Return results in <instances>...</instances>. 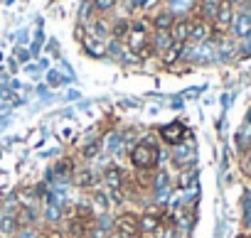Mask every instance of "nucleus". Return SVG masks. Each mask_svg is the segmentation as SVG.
Segmentation results:
<instances>
[{"label":"nucleus","mask_w":251,"mask_h":238,"mask_svg":"<svg viewBox=\"0 0 251 238\" xmlns=\"http://www.w3.org/2000/svg\"><path fill=\"white\" fill-rule=\"evenodd\" d=\"M158 160H160V150L151 140H143V143H138V145L131 148V162L141 172H151L158 165Z\"/></svg>","instance_id":"obj_1"},{"label":"nucleus","mask_w":251,"mask_h":238,"mask_svg":"<svg viewBox=\"0 0 251 238\" xmlns=\"http://www.w3.org/2000/svg\"><path fill=\"white\" fill-rule=\"evenodd\" d=\"M163 211L160 209H148L138 216V228H141V238H158L163 223H160Z\"/></svg>","instance_id":"obj_2"},{"label":"nucleus","mask_w":251,"mask_h":238,"mask_svg":"<svg viewBox=\"0 0 251 238\" xmlns=\"http://www.w3.org/2000/svg\"><path fill=\"white\" fill-rule=\"evenodd\" d=\"M116 231L121 233V238H141L138 214H133V211L118 214V216H116Z\"/></svg>","instance_id":"obj_3"},{"label":"nucleus","mask_w":251,"mask_h":238,"mask_svg":"<svg viewBox=\"0 0 251 238\" xmlns=\"http://www.w3.org/2000/svg\"><path fill=\"white\" fill-rule=\"evenodd\" d=\"M187 138H190V133H187L185 126L177 123V121H173V123H168V126L160 128V140L168 143V145H173V148H177V145L185 143Z\"/></svg>","instance_id":"obj_4"},{"label":"nucleus","mask_w":251,"mask_h":238,"mask_svg":"<svg viewBox=\"0 0 251 238\" xmlns=\"http://www.w3.org/2000/svg\"><path fill=\"white\" fill-rule=\"evenodd\" d=\"M103 182H106V187H108L111 192H121V189L126 187V172H123L118 165H111V167H106V172H103Z\"/></svg>","instance_id":"obj_5"},{"label":"nucleus","mask_w":251,"mask_h":238,"mask_svg":"<svg viewBox=\"0 0 251 238\" xmlns=\"http://www.w3.org/2000/svg\"><path fill=\"white\" fill-rule=\"evenodd\" d=\"M212 22H214V30H217V32H226V30L234 25V13H231V5H229V3H222V8L217 10V18H214Z\"/></svg>","instance_id":"obj_6"},{"label":"nucleus","mask_w":251,"mask_h":238,"mask_svg":"<svg viewBox=\"0 0 251 238\" xmlns=\"http://www.w3.org/2000/svg\"><path fill=\"white\" fill-rule=\"evenodd\" d=\"M190 32H192V20L182 18V20H175V25L170 30V37H173V42L185 44V42H190Z\"/></svg>","instance_id":"obj_7"},{"label":"nucleus","mask_w":251,"mask_h":238,"mask_svg":"<svg viewBox=\"0 0 251 238\" xmlns=\"http://www.w3.org/2000/svg\"><path fill=\"white\" fill-rule=\"evenodd\" d=\"M209 32H212V27H209V22L207 20H195L192 22V32H190V42H197V44H202V42H207V37H209Z\"/></svg>","instance_id":"obj_8"},{"label":"nucleus","mask_w":251,"mask_h":238,"mask_svg":"<svg viewBox=\"0 0 251 238\" xmlns=\"http://www.w3.org/2000/svg\"><path fill=\"white\" fill-rule=\"evenodd\" d=\"M192 150H195V148H192V140H190V138H187L185 143H180V145L175 148V157H173L175 165H182V167H185V165H192Z\"/></svg>","instance_id":"obj_9"},{"label":"nucleus","mask_w":251,"mask_h":238,"mask_svg":"<svg viewBox=\"0 0 251 238\" xmlns=\"http://www.w3.org/2000/svg\"><path fill=\"white\" fill-rule=\"evenodd\" d=\"M222 3H224V0H202V3H200V18L202 20H214L217 18V10L222 8Z\"/></svg>","instance_id":"obj_10"},{"label":"nucleus","mask_w":251,"mask_h":238,"mask_svg":"<svg viewBox=\"0 0 251 238\" xmlns=\"http://www.w3.org/2000/svg\"><path fill=\"white\" fill-rule=\"evenodd\" d=\"M108 209H111V201H108V196H106V194H101V192H94V194H91V214H96V216H103Z\"/></svg>","instance_id":"obj_11"},{"label":"nucleus","mask_w":251,"mask_h":238,"mask_svg":"<svg viewBox=\"0 0 251 238\" xmlns=\"http://www.w3.org/2000/svg\"><path fill=\"white\" fill-rule=\"evenodd\" d=\"M148 44L153 47V52H165V49L173 44V37H170V32H160V30H155V35L151 37Z\"/></svg>","instance_id":"obj_12"},{"label":"nucleus","mask_w":251,"mask_h":238,"mask_svg":"<svg viewBox=\"0 0 251 238\" xmlns=\"http://www.w3.org/2000/svg\"><path fill=\"white\" fill-rule=\"evenodd\" d=\"M173 25H175V15H173V13H158V15L153 18V27L160 30V32H170Z\"/></svg>","instance_id":"obj_13"},{"label":"nucleus","mask_w":251,"mask_h":238,"mask_svg":"<svg viewBox=\"0 0 251 238\" xmlns=\"http://www.w3.org/2000/svg\"><path fill=\"white\" fill-rule=\"evenodd\" d=\"M182 52H185V44H180V42H173L165 52H163V64H175L180 57H182Z\"/></svg>","instance_id":"obj_14"},{"label":"nucleus","mask_w":251,"mask_h":238,"mask_svg":"<svg viewBox=\"0 0 251 238\" xmlns=\"http://www.w3.org/2000/svg\"><path fill=\"white\" fill-rule=\"evenodd\" d=\"M74 174H76V184L84 187V189H91V187L99 182V174L91 172V170H79V172H74Z\"/></svg>","instance_id":"obj_15"},{"label":"nucleus","mask_w":251,"mask_h":238,"mask_svg":"<svg viewBox=\"0 0 251 238\" xmlns=\"http://www.w3.org/2000/svg\"><path fill=\"white\" fill-rule=\"evenodd\" d=\"M234 32L239 35V37H249L251 35V15H239L236 20H234Z\"/></svg>","instance_id":"obj_16"},{"label":"nucleus","mask_w":251,"mask_h":238,"mask_svg":"<svg viewBox=\"0 0 251 238\" xmlns=\"http://www.w3.org/2000/svg\"><path fill=\"white\" fill-rule=\"evenodd\" d=\"M81 42H84V49H86L91 57H101V54H103V44H101L99 40H94V37H86V35H84V40H81Z\"/></svg>","instance_id":"obj_17"},{"label":"nucleus","mask_w":251,"mask_h":238,"mask_svg":"<svg viewBox=\"0 0 251 238\" xmlns=\"http://www.w3.org/2000/svg\"><path fill=\"white\" fill-rule=\"evenodd\" d=\"M195 182H197L195 165H187V167H185V172H182V177H180V187H182V189H187V187H192Z\"/></svg>","instance_id":"obj_18"},{"label":"nucleus","mask_w":251,"mask_h":238,"mask_svg":"<svg viewBox=\"0 0 251 238\" xmlns=\"http://www.w3.org/2000/svg\"><path fill=\"white\" fill-rule=\"evenodd\" d=\"M128 30H131V22H128V20H118V22H113V37H116V40H118V37L126 40Z\"/></svg>","instance_id":"obj_19"},{"label":"nucleus","mask_w":251,"mask_h":238,"mask_svg":"<svg viewBox=\"0 0 251 238\" xmlns=\"http://www.w3.org/2000/svg\"><path fill=\"white\" fill-rule=\"evenodd\" d=\"M54 170H57V174H59V177H69V174H74V162L67 157V160L57 162V167H54Z\"/></svg>","instance_id":"obj_20"},{"label":"nucleus","mask_w":251,"mask_h":238,"mask_svg":"<svg viewBox=\"0 0 251 238\" xmlns=\"http://www.w3.org/2000/svg\"><path fill=\"white\" fill-rule=\"evenodd\" d=\"M116 3H118V0H91V5H94L96 13H108Z\"/></svg>","instance_id":"obj_21"},{"label":"nucleus","mask_w":251,"mask_h":238,"mask_svg":"<svg viewBox=\"0 0 251 238\" xmlns=\"http://www.w3.org/2000/svg\"><path fill=\"white\" fill-rule=\"evenodd\" d=\"M101 150V143L99 140H94V143H89L86 148H84V152H81V157L84 160H91V157H96V152Z\"/></svg>","instance_id":"obj_22"},{"label":"nucleus","mask_w":251,"mask_h":238,"mask_svg":"<svg viewBox=\"0 0 251 238\" xmlns=\"http://www.w3.org/2000/svg\"><path fill=\"white\" fill-rule=\"evenodd\" d=\"M241 170H244L246 177H251V150L244 152V157H241Z\"/></svg>","instance_id":"obj_23"},{"label":"nucleus","mask_w":251,"mask_h":238,"mask_svg":"<svg viewBox=\"0 0 251 238\" xmlns=\"http://www.w3.org/2000/svg\"><path fill=\"white\" fill-rule=\"evenodd\" d=\"M116 148H121V138H118V133H111V138H108V152H116Z\"/></svg>","instance_id":"obj_24"},{"label":"nucleus","mask_w":251,"mask_h":238,"mask_svg":"<svg viewBox=\"0 0 251 238\" xmlns=\"http://www.w3.org/2000/svg\"><path fill=\"white\" fill-rule=\"evenodd\" d=\"M148 3H151V0H128V8L136 10V8H146Z\"/></svg>","instance_id":"obj_25"},{"label":"nucleus","mask_w":251,"mask_h":238,"mask_svg":"<svg viewBox=\"0 0 251 238\" xmlns=\"http://www.w3.org/2000/svg\"><path fill=\"white\" fill-rule=\"evenodd\" d=\"M50 81H52V84H57V81H59V74H57V71H52V74H50Z\"/></svg>","instance_id":"obj_26"},{"label":"nucleus","mask_w":251,"mask_h":238,"mask_svg":"<svg viewBox=\"0 0 251 238\" xmlns=\"http://www.w3.org/2000/svg\"><path fill=\"white\" fill-rule=\"evenodd\" d=\"M224 3H229V5L234 8V5H239V3H241V0H224Z\"/></svg>","instance_id":"obj_27"},{"label":"nucleus","mask_w":251,"mask_h":238,"mask_svg":"<svg viewBox=\"0 0 251 238\" xmlns=\"http://www.w3.org/2000/svg\"><path fill=\"white\" fill-rule=\"evenodd\" d=\"M35 238H47V236H35Z\"/></svg>","instance_id":"obj_28"}]
</instances>
